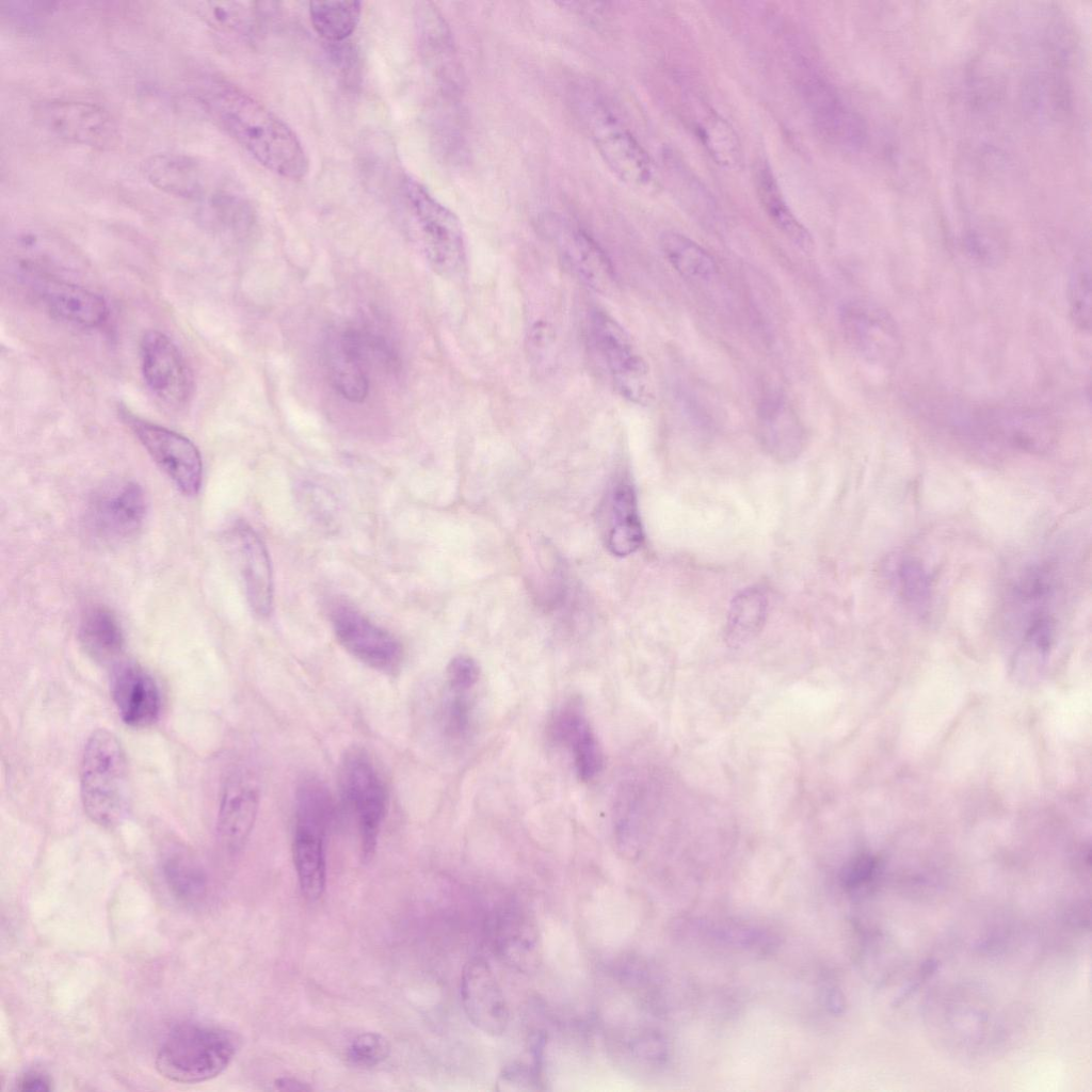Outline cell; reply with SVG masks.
Returning <instances> with one entry per match:
<instances>
[{
	"label": "cell",
	"instance_id": "9a60e30c",
	"mask_svg": "<svg viewBox=\"0 0 1092 1092\" xmlns=\"http://www.w3.org/2000/svg\"><path fill=\"white\" fill-rule=\"evenodd\" d=\"M334 633L340 645L369 668L395 674L403 661L401 643L355 608L339 604L331 613Z\"/></svg>",
	"mask_w": 1092,
	"mask_h": 1092
},
{
	"label": "cell",
	"instance_id": "f546056e",
	"mask_svg": "<svg viewBox=\"0 0 1092 1092\" xmlns=\"http://www.w3.org/2000/svg\"><path fill=\"white\" fill-rule=\"evenodd\" d=\"M755 187L760 205L775 227L794 244L808 250L813 243L810 235L790 210L767 163L756 168Z\"/></svg>",
	"mask_w": 1092,
	"mask_h": 1092
},
{
	"label": "cell",
	"instance_id": "30bf717a",
	"mask_svg": "<svg viewBox=\"0 0 1092 1092\" xmlns=\"http://www.w3.org/2000/svg\"><path fill=\"white\" fill-rule=\"evenodd\" d=\"M591 332L617 392L632 403L652 404L655 390L648 364L624 327L597 310L591 317Z\"/></svg>",
	"mask_w": 1092,
	"mask_h": 1092
},
{
	"label": "cell",
	"instance_id": "e0dca14e",
	"mask_svg": "<svg viewBox=\"0 0 1092 1092\" xmlns=\"http://www.w3.org/2000/svg\"><path fill=\"white\" fill-rule=\"evenodd\" d=\"M460 992L464 1012L477 1029L492 1037L505 1031L508 1003L485 959L475 957L464 965Z\"/></svg>",
	"mask_w": 1092,
	"mask_h": 1092
},
{
	"label": "cell",
	"instance_id": "74e56055",
	"mask_svg": "<svg viewBox=\"0 0 1092 1092\" xmlns=\"http://www.w3.org/2000/svg\"><path fill=\"white\" fill-rule=\"evenodd\" d=\"M896 587L910 607L922 610L929 605L931 582L927 571L913 559H903L896 568Z\"/></svg>",
	"mask_w": 1092,
	"mask_h": 1092
},
{
	"label": "cell",
	"instance_id": "7dc6e473",
	"mask_svg": "<svg viewBox=\"0 0 1092 1092\" xmlns=\"http://www.w3.org/2000/svg\"><path fill=\"white\" fill-rule=\"evenodd\" d=\"M274 1085H275L276 1089L282 1090V1091H285V1090L286 1091L311 1090V1088L309 1086H307V1083H304V1082H302V1081H300L298 1079L289 1078V1077L278 1078V1079L275 1080Z\"/></svg>",
	"mask_w": 1092,
	"mask_h": 1092
},
{
	"label": "cell",
	"instance_id": "1f68e13d",
	"mask_svg": "<svg viewBox=\"0 0 1092 1092\" xmlns=\"http://www.w3.org/2000/svg\"><path fill=\"white\" fill-rule=\"evenodd\" d=\"M164 880L180 901L200 903L208 892V878L202 865L186 849L173 847L162 857Z\"/></svg>",
	"mask_w": 1092,
	"mask_h": 1092
},
{
	"label": "cell",
	"instance_id": "d6986e66",
	"mask_svg": "<svg viewBox=\"0 0 1092 1092\" xmlns=\"http://www.w3.org/2000/svg\"><path fill=\"white\" fill-rule=\"evenodd\" d=\"M259 804V788L253 776L243 769L231 771L222 787L216 819L218 837L228 851H239L250 838Z\"/></svg>",
	"mask_w": 1092,
	"mask_h": 1092
},
{
	"label": "cell",
	"instance_id": "2e32d148",
	"mask_svg": "<svg viewBox=\"0 0 1092 1092\" xmlns=\"http://www.w3.org/2000/svg\"><path fill=\"white\" fill-rule=\"evenodd\" d=\"M489 949L507 966L534 971L542 959V941L535 918L517 903L496 909L486 922Z\"/></svg>",
	"mask_w": 1092,
	"mask_h": 1092
},
{
	"label": "cell",
	"instance_id": "d590c367",
	"mask_svg": "<svg viewBox=\"0 0 1092 1092\" xmlns=\"http://www.w3.org/2000/svg\"><path fill=\"white\" fill-rule=\"evenodd\" d=\"M362 15L359 1H311L309 17L315 31L330 43H341L355 31Z\"/></svg>",
	"mask_w": 1092,
	"mask_h": 1092
},
{
	"label": "cell",
	"instance_id": "bcb514c9",
	"mask_svg": "<svg viewBox=\"0 0 1092 1092\" xmlns=\"http://www.w3.org/2000/svg\"><path fill=\"white\" fill-rule=\"evenodd\" d=\"M16 1085L20 1091L45 1092L51 1090V1082L47 1075L36 1071L23 1074Z\"/></svg>",
	"mask_w": 1092,
	"mask_h": 1092
},
{
	"label": "cell",
	"instance_id": "44dd1931",
	"mask_svg": "<svg viewBox=\"0 0 1092 1092\" xmlns=\"http://www.w3.org/2000/svg\"><path fill=\"white\" fill-rule=\"evenodd\" d=\"M417 17L421 50L429 68L448 94H459L463 71L448 23L431 2L419 4Z\"/></svg>",
	"mask_w": 1092,
	"mask_h": 1092
},
{
	"label": "cell",
	"instance_id": "7402d4cb",
	"mask_svg": "<svg viewBox=\"0 0 1092 1092\" xmlns=\"http://www.w3.org/2000/svg\"><path fill=\"white\" fill-rule=\"evenodd\" d=\"M246 598L254 613L270 615L273 608V576L270 557L259 535L246 524L238 523L230 530Z\"/></svg>",
	"mask_w": 1092,
	"mask_h": 1092
},
{
	"label": "cell",
	"instance_id": "484cf974",
	"mask_svg": "<svg viewBox=\"0 0 1092 1092\" xmlns=\"http://www.w3.org/2000/svg\"><path fill=\"white\" fill-rule=\"evenodd\" d=\"M557 241L562 258L585 285L599 292L613 288L615 274L612 263L585 230L571 224L560 225Z\"/></svg>",
	"mask_w": 1092,
	"mask_h": 1092
},
{
	"label": "cell",
	"instance_id": "e575fe53",
	"mask_svg": "<svg viewBox=\"0 0 1092 1092\" xmlns=\"http://www.w3.org/2000/svg\"><path fill=\"white\" fill-rule=\"evenodd\" d=\"M660 247L670 264L686 278L708 280L717 274L718 267L711 255L681 234H662Z\"/></svg>",
	"mask_w": 1092,
	"mask_h": 1092
},
{
	"label": "cell",
	"instance_id": "d4e9b609",
	"mask_svg": "<svg viewBox=\"0 0 1092 1092\" xmlns=\"http://www.w3.org/2000/svg\"><path fill=\"white\" fill-rule=\"evenodd\" d=\"M806 106L817 128L834 143L852 146L863 136L858 117L824 80L809 76L802 83Z\"/></svg>",
	"mask_w": 1092,
	"mask_h": 1092
},
{
	"label": "cell",
	"instance_id": "5b68a950",
	"mask_svg": "<svg viewBox=\"0 0 1092 1092\" xmlns=\"http://www.w3.org/2000/svg\"><path fill=\"white\" fill-rule=\"evenodd\" d=\"M400 196L431 268L443 277L461 275L466 266V242L456 214L411 176L402 179Z\"/></svg>",
	"mask_w": 1092,
	"mask_h": 1092
},
{
	"label": "cell",
	"instance_id": "5bb4252c",
	"mask_svg": "<svg viewBox=\"0 0 1092 1092\" xmlns=\"http://www.w3.org/2000/svg\"><path fill=\"white\" fill-rule=\"evenodd\" d=\"M140 364L150 392L171 408L186 406L192 398L191 369L176 343L164 333L146 332L140 342Z\"/></svg>",
	"mask_w": 1092,
	"mask_h": 1092
},
{
	"label": "cell",
	"instance_id": "f6af8a7d",
	"mask_svg": "<svg viewBox=\"0 0 1092 1092\" xmlns=\"http://www.w3.org/2000/svg\"><path fill=\"white\" fill-rule=\"evenodd\" d=\"M553 337L552 330L546 322L540 321L531 326L528 336V348L530 354L536 362L545 359V356L553 346Z\"/></svg>",
	"mask_w": 1092,
	"mask_h": 1092
},
{
	"label": "cell",
	"instance_id": "b9f144b4",
	"mask_svg": "<svg viewBox=\"0 0 1092 1092\" xmlns=\"http://www.w3.org/2000/svg\"><path fill=\"white\" fill-rule=\"evenodd\" d=\"M452 692L453 695L444 704L443 723L448 736L460 738L467 732L469 726L470 705L463 695L464 692Z\"/></svg>",
	"mask_w": 1092,
	"mask_h": 1092
},
{
	"label": "cell",
	"instance_id": "836d02e7",
	"mask_svg": "<svg viewBox=\"0 0 1092 1092\" xmlns=\"http://www.w3.org/2000/svg\"><path fill=\"white\" fill-rule=\"evenodd\" d=\"M325 363L335 389L352 402L365 400L369 389L366 366L338 336L326 347Z\"/></svg>",
	"mask_w": 1092,
	"mask_h": 1092
},
{
	"label": "cell",
	"instance_id": "6da1fadb",
	"mask_svg": "<svg viewBox=\"0 0 1092 1092\" xmlns=\"http://www.w3.org/2000/svg\"><path fill=\"white\" fill-rule=\"evenodd\" d=\"M195 99L210 119L260 165L285 179L306 177L309 159L292 128L232 82L205 78Z\"/></svg>",
	"mask_w": 1092,
	"mask_h": 1092
},
{
	"label": "cell",
	"instance_id": "60d3db41",
	"mask_svg": "<svg viewBox=\"0 0 1092 1092\" xmlns=\"http://www.w3.org/2000/svg\"><path fill=\"white\" fill-rule=\"evenodd\" d=\"M543 1080L536 1062L532 1064L513 1063L500 1073L497 1079V1089L500 1091H530L540 1090Z\"/></svg>",
	"mask_w": 1092,
	"mask_h": 1092
},
{
	"label": "cell",
	"instance_id": "8fae6325",
	"mask_svg": "<svg viewBox=\"0 0 1092 1092\" xmlns=\"http://www.w3.org/2000/svg\"><path fill=\"white\" fill-rule=\"evenodd\" d=\"M142 487L133 481L113 480L92 496L85 526L92 539L103 546H117L133 539L146 516Z\"/></svg>",
	"mask_w": 1092,
	"mask_h": 1092
},
{
	"label": "cell",
	"instance_id": "8992f818",
	"mask_svg": "<svg viewBox=\"0 0 1092 1092\" xmlns=\"http://www.w3.org/2000/svg\"><path fill=\"white\" fill-rule=\"evenodd\" d=\"M1047 562L1024 565L1007 590V616L1019 630L1023 649L1040 658L1050 649L1057 631L1061 579Z\"/></svg>",
	"mask_w": 1092,
	"mask_h": 1092
},
{
	"label": "cell",
	"instance_id": "ab89813d",
	"mask_svg": "<svg viewBox=\"0 0 1092 1092\" xmlns=\"http://www.w3.org/2000/svg\"><path fill=\"white\" fill-rule=\"evenodd\" d=\"M389 1053L387 1040L375 1032L358 1034L350 1043L347 1056L351 1063L360 1067H372L386 1059Z\"/></svg>",
	"mask_w": 1092,
	"mask_h": 1092
},
{
	"label": "cell",
	"instance_id": "52a82bcc",
	"mask_svg": "<svg viewBox=\"0 0 1092 1092\" xmlns=\"http://www.w3.org/2000/svg\"><path fill=\"white\" fill-rule=\"evenodd\" d=\"M238 1049V1039L229 1030L183 1023L175 1026L161 1043L156 1067L170 1080L196 1083L221 1074Z\"/></svg>",
	"mask_w": 1092,
	"mask_h": 1092
},
{
	"label": "cell",
	"instance_id": "d6a6232c",
	"mask_svg": "<svg viewBox=\"0 0 1092 1092\" xmlns=\"http://www.w3.org/2000/svg\"><path fill=\"white\" fill-rule=\"evenodd\" d=\"M767 614L768 596L761 588L751 587L739 592L727 613L725 640L728 645L738 647L755 638Z\"/></svg>",
	"mask_w": 1092,
	"mask_h": 1092
},
{
	"label": "cell",
	"instance_id": "4dcf8cb0",
	"mask_svg": "<svg viewBox=\"0 0 1092 1092\" xmlns=\"http://www.w3.org/2000/svg\"><path fill=\"white\" fill-rule=\"evenodd\" d=\"M197 14L213 28L241 37L256 35L263 21L262 3L251 1H200L193 3Z\"/></svg>",
	"mask_w": 1092,
	"mask_h": 1092
},
{
	"label": "cell",
	"instance_id": "7c38bea8",
	"mask_svg": "<svg viewBox=\"0 0 1092 1092\" xmlns=\"http://www.w3.org/2000/svg\"><path fill=\"white\" fill-rule=\"evenodd\" d=\"M121 416L175 486L187 496L197 494L202 485L203 463L196 446L186 436L127 410L121 411Z\"/></svg>",
	"mask_w": 1092,
	"mask_h": 1092
},
{
	"label": "cell",
	"instance_id": "8d00e7d4",
	"mask_svg": "<svg viewBox=\"0 0 1092 1092\" xmlns=\"http://www.w3.org/2000/svg\"><path fill=\"white\" fill-rule=\"evenodd\" d=\"M696 130L703 145L717 163L733 167L740 162L739 139L730 125L719 114L709 111L702 115L696 124Z\"/></svg>",
	"mask_w": 1092,
	"mask_h": 1092
},
{
	"label": "cell",
	"instance_id": "ffe728a7",
	"mask_svg": "<svg viewBox=\"0 0 1092 1092\" xmlns=\"http://www.w3.org/2000/svg\"><path fill=\"white\" fill-rule=\"evenodd\" d=\"M111 694L123 722L130 727L152 725L161 711V697L152 676L133 662L117 664L111 677Z\"/></svg>",
	"mask_w": 1092,
	"mask_h": 1092
},
{
	"label": "cell",
	"instance_id": "7a4b0ae2",
	"mask_svg": "<svg viewBox=\"0 0 1092 1092\" xmlns=\"http://www.w3.org/2000/svg\"><path fill=\"white\" fill-rule=\"evenodd\" d=\"M163 193L189 203L197 220L219 235H240L252 222V210L237 184L211 162L174 154L159 173Z\"/></svg>",
	"mask_w": 1092,
	"mask_h": 1092
},
{
	"label": "cell",
	"instance_id": "4fadbf2b",
	"mask_svg": "<svg viewBox=\"0 0 1092 1092\" xmlns=\"http://www.w3.org/2000/svg\"><path fill=\"white\" fill-rule=\"evenodd\" d=\"M34 117L50 134L73 144L109 149L118 141L115 121L96 103L48 99L36 105Z\"/></svg>",
	"mask_w": 1092,
	"mask_h": 1092
},
{
	"label": "cell",
	"instance_id": "f1b7e54d",
	"mask_svg": "<svg viewBox=\"0 0 1092 1092\" xmlns=\"http://www.w3.org/2000/svg\"><path fill=\"white\" fill-rule=\"evenodd\" d=\"M79 640L86 654L100 662L116 659L125 645L118 619L103 606L91 607L82 615Z\"/></svg>",
	"mask_w": 1092,
	"mask_h": 1092
},
{
	"label": "cell",
	"instance_id": "4316f807",
	"mask_svg": "<svg viewBox=\"0 0 1092 1092\" xmlns=\"http://www.w3.org/2000/svg\"><path fill=\"white\" fill-rule=\"evenodd\" d=\"M758 436L764 449L778 462L796 460L805 445L803 424L780 396L766 399L758 413Z\"/></svg>",
	"mask_w": 1092,
	"mask_h": 1092
},
{
	"label": "cell",
	"instance_id": "277c9868",
	"mask_svg": "<svg viewBox=\"0 0 1092 1092\" xmlns=\"http://www.w3.org/2000/svg\"><path fill=\"white\" fill-rule=\"evenodd\" d=\"M80 796L89 818L103 828L116 826L129 804V777L125 751L106 728L87 738L80 762Z\"/></svg>",
	"mask_w": 1092,
	"mask_h": 1092
},
{
	"label": "cell",
	"instance_id": "603a6c76",
	"mask_svg": "<svg viewBox=\"0 0 1092 1092\" xmlns=\"http://www.w3.org/2000/svg\"><path fill=\"white\" fill-rule=\"evenodd\" d=\"M35 292L45 309L66 323L94 328L108 319L109 308L105 299L75 283L41 278L35 283Z\"/></svg>",
	"mask_w": 1092,
	"mask_h": 1092
},
{
	"label": "cell",
	"instance_id": "ba28073f",
	"mask_svg": "<svg viewBox=\"0 0 1092 1092\" xmlns=\"http://www.w3.org/2000/svg\"><path fill=\"white\" fill-rule=\"evenodd\" d=\"M332 815L326 788L314 778L303 781L295 794L292 854L301 890L310 901L325 889V836Z\"/></svg>",
	"mask_w": 1092,
	"mask_h": 1092
},
{
	"label": "cell",
	"instance_id": "ac0fdd59",
	"mask_svg": "<svg viewBox=\"0 0 1092 1092\" xmlns=\"http://www.w3.org/2000/svg\"><path fill=\"white\" fill-rule=\"evenodd\" d=\"M842 321L849 340L865 358L883 367L897 364L902 339L896 321L886 310L853 303L845 308Z\"/></svg>",
	"mask_w": 1092,
	"mask_h": 1092
},
{
	"label": "cell",
	"instance_id": "3957f363",
	"mask_svg": "<svg viewBox=\"0 0 1092 1092\" xmlns=\"http://www.w3.org/2000/svg\"><path fill=\"white\" fill-rule=\"evenodd\" d=\"M572 96L584 131L613 175L632 189L654 188L656 170L649 155L605 97L590 84L577 85Z\"/></svg>",
	"mask_w": 1092,
	"mask_h": 1092
},
{
	"label": "cell",
	"instance_id": "cb8c5ba5",
	"mask_svg": "<svg viewBox=\"0 0 1092 1092\" xmlns=\"http://www.w3.org/2000/svg\"><path fill=\"white\" fill-rule=\"evenodd\" d=\"M549 730L555 741L569 749L580 780L591 781L601 771L604 756L600 744L578 703L560 707L552 714Z\"/></svg>",
	"mask_w": 1092,
	"mask_h": 1092
},
{
	"label": "cell",
	"instance_id": "7bdbcfd3",
	"mask_svg": "<svg viewBox=\"0 0 1092 1092\" xmlns=\"http://www.w3.org/2000/svg\"><path fill=\"white\" fill-rule=\"evenodd\" d=\"M447 681L451 691L465 692L479 678V667L469 656L460 655L451 659L447 667Z\"/></svg>",
	"mask_w": 1092,
	"mask_h": 1092
},
{
	"label": "cell",
	"instance_id": "f35d334b",
	"mask_svg": "<svg viewBox=\"0 0 1092 1092\" xmlns=\"http://www.w3.org/2000/svg\"><path fill=\"white\" fill-rule=\"evenodd\" d=\"M1070 315L1074 325L1080 331L1091 327V273L1090 264L1078 261L1074 264L1067 288Z\"/></svg>",
	"mask_w": 1092,
	"mask_h": 1092
},
{
	"label": "cell",
	"instance_id": "9c48e42d",
	"mask_svg": "<svg viewBox=\"0 0 1092 1092\" xmlns=\"http://www.w3.org/2000/svg\"><path fill=\"white\" fill-rule=\"evenodd\" d=\"M339 783L346 805L356 822L362 856L370 861L388 807L385 783L370 755L357 746L342 755Z\"/></svg>",
	"mask_w": 1092,
	"mask_h": 1092
},
{
	"label": "cell",
	"instance_id": "ee69618b",
	"mask_svg": "<svg viewBox=\"0 0 1092 1092\" xmlns=\"http://www.w3.org/2000/svg\"><path fill=\"white\" fill-rule=\"evenodd\" d=\"M878 867L877 860L869 854H861L851 860L841 871V882L848 889H856L868 883Z\"/></svg>",
	"mask_w": 1092,
	"mask_h": 1092
},
{
	"label": "cell",
	"instance_id": "83f0119b",
	"mask_svg": "<svg viewBox=\"0 0 1092 1092\" xmlns=\"http://www.w3.org/2000/svg\"><path fill=\"white\" fill-rule=\"evenodd\" d=\"M610 503L607 546L614 556L626 557L635 552L644 539L632 485L627 481L616 483Z\"/></svg>",
	"mask_w": 1092,
	"mask_h": 1092
}]
</instances>
